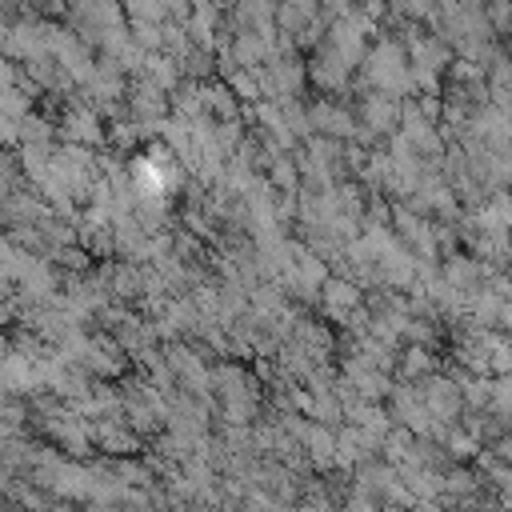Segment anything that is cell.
<instances>
[{
	"label": "cell",
	"mask_w": 512,
	"mask_h": 512,
	"mask_svg": "<svg viewBox=\"0 0 512 512\" xmlns=\"http://www.w3.org/2000/svg\"><path fill=\"white\" fill-rule=\"evenodd\" d=\"M148 80H152V84H160V88H168V84L176 80V60H172V56H164V52L148 56Z\"/></svg>",
	"instance_id": "5"
},
{
	"label": "cell",
	"mask_w": 512,
	"mask_h": 512,
	"mask_svg": "<svg viewBox=\"0 0 512 512\" xmlns=\"http://www.w3.org/2000/svg\"><path fill=\"white\" fill-rule=\"evenodd\" d=\"M368 72L376 76V84H404V44L380 40L376 52L368 56Z\"/></svg>",
	"instance_id": "1"
},
{
	"label": "cell",
	"mask_w": 512,
	"mask_h": 512,
	"mask_svg": "<svg viewBox=\"0 0 512 512\" xmlns=\"http://www.w3.org/2000/svg\"><path fill=\"white\" fill-rule=\"evenodd\" d=\"M484 16L492 24L496 36H512V0H488L484 4Z\"/></svg>",
	"instance_id": "4"
},
{
	"label": "cell",
	"mask_w": 512,
	"mask_h": 512,
	"mask_svg": "<svg viewBox=\"0 0 512 512\" xmlns=\"http://www.w3.org/2000/svg\"><path fill=\"white\" fill-rule=\"evenodd\" d=\"M128 32L136 40L140 52H164V24H148V20H128Z\"/></svg>",
	"instance_id": "3"
},
{
	"label": "cell",
	"mask_w": 512,
	"mask_h": 512,
	"mask_svg": "<svg viewBox=\"0 0 512 512\" xmlns=\"http://www.w3.org/2000/svg\"><path fill=\"white\" fill-rule=\"evenodd\" d=\"M272 56V40L264 36V32H236L232 36V60L240 64V68H256V64H264Z\"/></svg>",
	"instance_id": "2"
}]
</instances>
